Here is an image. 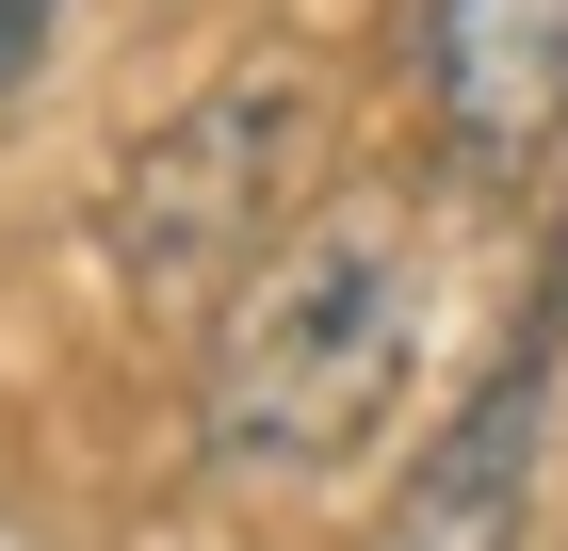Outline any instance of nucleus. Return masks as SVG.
<instances>
[{"instance_id":"nucleus-1","label":"nucleus","mask_w":568,"mask_h":551,"mask_svg":"<svg viewBox=\"0 0 568 551\" xmlns=\"http://www.w3.org/2000/svg\"><path fill=\"white\" fill-rule=\"evenodd\" d=\"M406 357H423V227L406 195L342 178L227 276L195 340V455L227 487H325L406 406Z\"/></svg>"},{"instance_id":"nucleus-3","label":"nucleus","mask_w":568,"mask_h":551,"mask_svg":"<svg viewBox=\"0 0 568 551\" xmlns=\"http://www.w3.org/2000/svg\"><path fill=\"white\" fill-rule=\"evenodd\" d=\"M552 389H568V227H552V259H536V308L504 325V357L438 406V438L390 470V503H374L357 551H536Z\"/></svg>"},{"instance_id":"nucleus-2","label":"nucleus","mask_w":568,"mask_h":551,"mask_svg":"<svg viewBox=\"0 0 568 551\" xmlns=\"http://www.w3.org/2000/svg\"><path fill=\"white\" fill-rule=\"evenodd\" d=\"M308 130H325L308 65H227V82H195L131 163H114V276H131L146 308H227V276L308 212L293 195Z\"/></svg>"},{"instance_id":"nucleus-4","label":"nucleus","mask_w":568,"mask_h":551,"mask_svg":"<svg viewBox=\"0 0 568 551\" xmlns=\"http://www.w3.org/2000/svg\"><path fill=\"white\" fill-rule=\"evenodd\" d=\"M406 82L455 178H536L568 146V0H406Z\"/></svg>"},{"instance_id":"nucleus-5","label":"nucleus","mask_w":568,"mask_h":551,"mask_svg":"<svg viewBox=\"0 0 568 551\" xmlns=\"http://www.w3.org/2000/svg\"><path fill=\"white\" fill-rule=\"evenodd\" d=\"M49 17H65V0H0V98L33 82V49H49Z\"/></svg>"}]
</instances>
